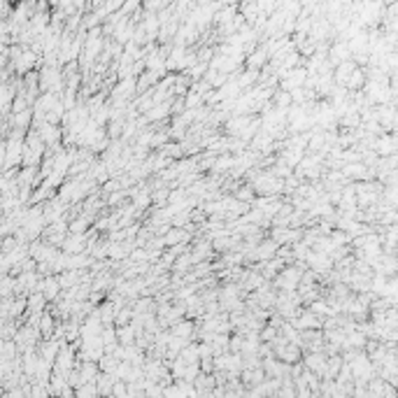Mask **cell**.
Returning <instances> with one entry per match:
<instances>
[{"mask_svg":"<svg viewBox=\"0 0 398 398\" xmlns=\"http://www.w3.org/2000/svg\"><path fill=\"white\" fill-rule=\"evenodd\" d=\"M305 368L310 373H317V375H324V368H326V356L322 352H312L305 356Z\"/></svg>","mask_w":398,"mask_h":398,"instance_id":"3957f363","label":"cell"},{"mask_svg":"<svg viewBox=\"0 0 398 398\" xmlns=\"http://www.w3.org/2000/svg\"><path fill=\"white\" fill-rule=\"evenodd\" d=\"M177 240H187V233H182V231H170L166 237H163V242H166V245H175Z\"/></svg>","mask_w":398,"mask_h":398,"instance_id":"9c48e42d","label":"cell"},{"mask_svg":"<svg viewBox=\"0 0 398 398\" xmlns=\"http://www.w3.org/2000/svg\"><path fill=\"white\" fill-rule=\"evenodd\" d=\"M242 380H245V384H249V387H254V384L263 382V373L258 368H252V370H245V375H242Z\"/></svg>","mask_w":398,"mask_h":398,"instance_id":"52a82bcc","label":"cell"},{"mask_svg":"<svg viewBox=\"0 0 398 398\" xmlns=\"http://www.w3.org/2000/svg\"><path fill=\"white\" fill-rule=\"evenodd\" d=\"M331 61L333 63H345V61H352V54H349L347 42H335L331 47Z\"/></svg>","mask_w":398,"mask_h":398,"instance_id":"277c9868","label":"cell"},{"mask_svg":"<svg viewBox=\"0 0 398 398\" xmlns=\"http://www.w3.org/2000/svg\"><path fill=\"white\" fill-rule=\"evenodd\" d=\"M305 261H308L310 268H314V270H319V272H328V270H331V266H333L331 256H326V254H317V252L308 254Z\"/></svg>","mask_w":398,"mask_h":398,"instance_id":"7a4b0ae2","label":"cell"},{"mask_svg":"<svg viewBox=\"0 0 398 398\" xmlns=\"http://www.w3.org/2000/svg\"><path fill=\"white\" fill-rule=\"evenodd\" d=\"M375 147H377L380 156H393V147H396V142H393V135L380 137V140L375 142Z\"/></svg>","mask_w":398,"mask_h":398,"instance_id":"8992f818","label":"cell"},{"mask_svg":"<svg viewBox=\"0 0 398 398\" xmlns=\"http://www.w3.org/2000/svg\"><path fill=\"white\" fill-rule=\"evenodd\" d=\"M263 340H275V328H266V331H263V335H261Z\"/></svg>","mask_w":398,"mask_h":398,"instance_id":"7c38bea8","label":"cell"},{"mask_svg":"<svg viewBox=\"0 0 398 398\" xmlns=\"http://www.w3.org/2000/svg\"><path fill=\"white\" fill-rule=\"evenodd\" d=\"M301 284V270L298 268H287V270H282L280 272V277H277V287H282L284 289V293H293V289Z\"/></svg>","mask_w":398,"mask_h":398,"instance_id":"6da1fadb","label":"cell"},{"mask_svg":"<svg viewBox=\"0 0 398 398\" xmlns=\"http://www.w3.org/2000/svg\"><path fill=\"white\" fill-rule=\"evenodd\" d=\"M163 398H187V396H184V389L177 382V384H172V387L163 389Z\"/></svg>","mask_w":398,"mask_h":398,"instance_id":"ba28073f","label":"cell"},{"mask_svg":"<svg viewBox=\"0 0 398 398\" xmlns=\"http://www.w3.org/2000/svg\"><path fill=\"white\" fill-rule=\"evenodd\" d=\"M135 203H137V205H140V207H145V205H147V203H149V196H147V193H145V191H142V193H140V196H135Z\"/></svg>","mask_w":398,"mask_h":398,"instance_id":"8fae6325","label":"cell"},{"mask_svg":"<svg viewBox=\"0 0 398 398\" xmlns=\"http://www.w3.org/2000/svg\"><path fill=\"white\" fill-rule=\"evenodd\" d=\"M275 254H277V242H275V240H268V242H263L256 252H254V256L261 258V261H266V258H272Z\"/></svg>","mask_w":398,"mask_h":398,"instance_id":"5b68a950","label":"cell"},{"mask_svg":"<svg viewBox=\"0 0 398 398\" xmlns=\"http://www.w3.org/2000/svg\"><path fill=\"white\" fill-rule=\"evenodd\" d=\"M93 377H96V366H93V363H86L84 375H82V382H91Z\"/></svg>","mask_w":398,"mask_h":398,"instance_id":"30bf717a","label":"cell"}]
</instances>
